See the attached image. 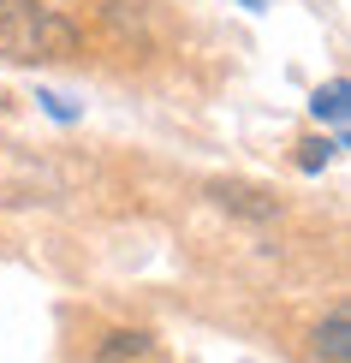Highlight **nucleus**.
Listing matches in <instances>:
<instances>
[{
	"label": "nucleus",
	"instance_id": "nucleus-7",
	"mask_svg": "<svg viewBox=\"0 0 351 363\" xmlns=\"http://www.w3.org/2000/svg\"><path fill=\"white\" fill-rule=\"evenodd\" d=\"M36 101H42V108H48L54 119H78V108H72V101H66V96H54V89H42V96H36Z\"/></svg>",
	"mask_w": 351,
	"mask_h": 363
},
{
	"label": "nucleus",
	"instance_id": "nucleus-8",
	"mask_svg": "<svg viewBox=\"0 0 351 363\" xmlns=\"http://www.w3.org/2000/svg\"><path fill=\"white\" fill-rule=\"evenodd\" d=\"M238 6H250V12H262V6H268V0H238Z\"/></svg>",
	"mask_w": 351,
	"mask_h": 363
},
{
	"label": "nucleus",
	"instance_id": "nucleus-2",
	"mask_svg": "<svg viewBox=\"0 0 351 363\" xmlns=\"http://www.w3.org/2000/svg\"><path fill=\"white\" fill-rule=\"evenodd\" d=\"M208 196H215L221 208H238V215H250V220H274V215H280V203H274L268 191H256V185H215Z\"/></svg>",
	"mask_w": 351,
	"mask_h": 363
},
{
	"label": "nucleus",
	"instance_id": "nucleus-6",
	"mask_svg": "<svg viewBox=\"0 0 351 363\" xmlns=\"http://www.w3.org/2000/svg\"><path fill=\"white\" fill-rule=\"evenodd\" d=\"M143 357L149 352V334H108V357Z\"/></svg>",
	"mask_w": 351,
	"mask_h": 363
},
{
	"label": "nucleus",
	"instance_id": "nucleus-3",
	"mask_svg": "<svg viewBox=\"0 0 351 363\" xmlns=\"http://www.w3.org/2000/svg\"><path fill=\"white\" fill-rule=\"evenodd\" d=\"M316 357H328V363H345L351 357V322H345V310H328V322L316 328Z\"/></svg>",
	"mask_w": 351,
	"mask_h": 363
},
{
	"label": "nucleus",
	"instance_id": "nucleus-4",
	"mask_svg": "<svg viewBox=\"0 0 351 363\" xmlns=\"http://www.w3.org/2000/svg\"><path fill=\"white\" fill-rule=\"evenodd\" d=\"M345 96H351V89H345V78H333V84H322V89L310 96V113L345 131V113H351V101H345Z\"/></svg>",
	"mask_w": 351,
	"mask_h": 363
},
{
	"label": "nucleus",
	"instance_id": "nucleus-5",
	"mask_svg": "<svg viewBox=\"0 0 351 363\" xmlns=\"http://www.w3.org/2000/svg\"><path fill=\"white\" fill-rule=\"evenodd\" d=\"M340 149H345V138H310V143H303V155H298V167H303V173H316V167H328Z\"/></svg>",
	"mask_w": 351,
	"mask_h": 363
},
{
	"label": "nucleus",
	"instance_id": "nucleus-1",
	"mask_svg": "<svg viewBox=\"0 0 351 363\" xmlns=\"http://www.w3.org/2000/svg\"><path fill=\"white\" fill-rule=\"evenodd\" d=\"M72 48H78V30L54 6H42V0H0V60L42 66V60H66Z\"/></svg>",
	"mask_w": 351,
	"mask_h": 363
}]
</instances>
